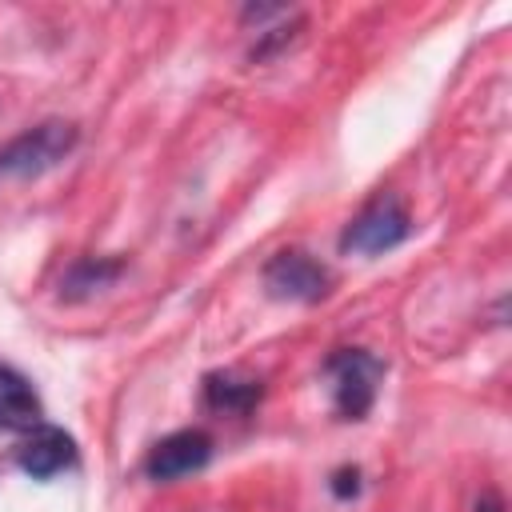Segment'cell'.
I'll list each match as a JSON object with an SVG mask.
<instances>
[{
    "label": "cell",
    "mask_w": 512,
    "mask_h": 512,
    "mask_svg": "<svg viewBox=\"0 0 512 512\" xmlns=\"http://www.w3.org/2000/svg\"><path fill=\"white\" fill-rule=\"evenodd\" d=\"M260 400V380L240 376V372H212L204 376V404L224 416H244Z\"/></svg>",
    "instance_id": "cell-8"
},
{
    "label": "cell",
    "mask_w": 512,
    "mask_h": 512,
    "mask_svg": "<svg viewBox=\"0 0 512 512\" xmlns=\"http://www.w3.org/2000/svg\"><path fill=\"white\" fill-rule=\"evenodd\" d=\"M76 460V440L56 428V424H40L24 436V444L16 448V464L32 476V480H48L60 468H68Z\"/></svg>",
    "instance_id": "cell-6"
},
{
    "label": "cell",
    "mask_w": 512,
    "mask_h": 512,
    "mask_svg": "<svg viewBox=\"0 0 512 512\" xmlns=\"http://www.w3.org/2000/svg\"><path fill=\"white\" fill-rule=\"evenodd\" d=\"M40 416L44 408L28 376L12 364H0V432H32L40 428Z\"/></svg>",
    "instance_id": "cell-7"
},
{
    "label": "cell",
    "mask_w": 512,
    "mask_h": 512,
    "mask_svg": "<svg viewBox=\"0 0 512 512\" xmlns=\"http://www.w3.org/2000/svg\"><path fill=\"white\" fill-rule=\"evenodd\" d=\"M476 512H504V500H500L496 492H484V496L476 500Z\"/></svg>",
    "instance_id": "cell-11"
},
{
    "label": "cell",
    "mask_w": 512,
    "mask_h": 512,
    "mask_svg": "<svg viewBox=\"0 0 512 512\" xmlns=\"http://www.w3.org/2000/svg\"><path fill=\"white\" fill-rule=\"evenodd\" d=\"M332 492H336L340 500L356 496V492H360V472H356V468H340V472L332 476Z\"/></svg>",
    "instance_id": "cell-10"
},
{
    "label": "cell",
    "mask_w": 512,
    "mask_h": 512,
    "mask_svg": "<svg viewBox=\"0 0 512 512\" xmlns=\"http://www.w3.org/2000/svg\"><path fill=\"white\" fill-rule=\"evenodd\" d=\"M332 276L320 260H312L308 252H276L268 264H264V288L276 296V300H300V304H312L328 292Z\"/></svg>",
    "instance_id": "cell-4"
},
{
    "label": "cell",
    "mask_w": 512,
    "mask_h": 512,
    "mask_svg": "<svg viewBox=\"0 0 512 512\" xmlns=\"http://www.w3.org/2000/svg\"><path fill=\"white\" fill-rule=\"evenodd\" d=\"M408 232H412V220H408L404 204L396 196H380L360 216H352V224L340 236V248L356 252V256H380V252L404 244Z\"/></svg>",
    "instance_id": "cell-2"
},
{
    "label": "cell",
    "mask_w": 512,
    "mask_h": 512,
    "mask_svg": "<svg viewBox=\"0 0 512 512\" xmlns=\"http://www.w3.org/2000/svg\"><path fill=\"white\" fill-rule=\"evenodd\" d=\"M208 460H212V436L200 428H180L148 452L144 468L152 480H180L188 472H200Z\"/></svg>",
    "instance_id": "cell-5"
},
{
    "label": "cell",
    "mask_w": 512,
    "mask_h": 512,
    "mask_svg": "<svg viewBox=\"0 0 512 512\" xmlns=\"http://www.w3.org/2000/svg\"><path fill=\"white\" fill-rule=\"evenodd\" d=\"M328 376L336 388V408L348 420H360L376 400V380L384 376V360H376L364 348H340L328 360Z\"/></svg>",
    "instance_id": "cell-3"
},
{
    "label": "cell",
    "mask_w": 512,
    "mask_h": 512,
    "mask_svg": "<svg viewBox=\"0 0 512 512\" xmlns=\"http://www.w3.org/2000/svg\"><path fill=\"white\" fill-rule=\"evenodd\" d=\"M120 272H124V260H96V256H88V260H76L68 268V276L60 280V292L72 296V300H84L92 292H104Z\"/></svg>",
    "instance_id": "cell-9"
},
{
    "label": "cell",
    "mask_w": 512,
    "mask_h": 512,
    "mask_svg": "<svg viewBox=\"0 0 512 512\" xmlns=\"http://www.w3.org/2000/svg\"><path fill=\"white\" fill-rule=\"evenodd\" d=\"M76 148V124L68 120H44L20 136H12L0 148V180H32L56 168Z\"/></svg>",
    "instance_id": "cell-1"
}]
</instances>
